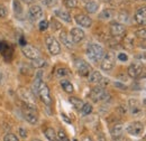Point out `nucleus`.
<instances>
[{
  "label": "nucleus",
  "mask_w": 146,
  "mask_h": 141,
  "mask_svg": "<svg viewBox=\"0 0 146 141\" xmlns=\"http://www.w3.org/2000/svg\"><path fill=\"white\" fill-rule=\"evenodd\" d=\"M87 56L93 63H99L102 61V58L105 56V51H104L102 46H100L98 44H90L87 48Z\"/></svg>",
  "instance_id": "f257e3e1"
},
{
  "label": "nucleus",
  "mask_w": 146,
  "mask_h": 141,
  "mask_svg": "<svg viewBox=\"0 0 146 141\" xmlns=\"http://www.w3.org/2000/svg\"><path fill=\"white\" fill-rule=\"evenodd\" d=\"M145 128H144V124L139 121H134L131 123L128 124L127 127V132L129 134L134 136V137H139L143 134Z\"/></svg>",
  "instance_id": "f03ea898"
},
{
  "label": "nucleus",
  "mask_w": 146,
  "mask_h": 141,
  "mask_svg": "<svg viewBox=\"0 0 146 141\" xmlns=\"http://www.w3.org/2000/svg\"><path fill=\"white\" fill-rule=\"evenodd\" d=\"M90 98L92 101L98 102V101H104L106 99L109 98V94L106 92V90L101 86H97V88H92L91 93H90Z\"/></svg>",
  "instance_id": "7ed1b4c3"
},
{
  "label": "nucleus",
  "mask_w": 146,
  "mask_h": 141,
  "mask_svg": "<svg viewBox=\"0 0 146 141\" xmlns=\"http://www.w3.org/2000/svg\"><path fill=\"white\" fill-rule=\"evenodd\" d=\"M46 46H47V49L48 52L52 54V55H58L61 52V46H60V43L55 39L53 36H47L46 39Z\"/></svg>",
  "instance_id": "20e7f679"
},
{
  "label": "nucleus",
  "mask_w": 146,
  "mask_h": 141,
  "mask_svg": "<svg viewBox=\"0 0 146 141\" xmlns=\"http://www.w3.org/2000/svg\"><path fill=\"white\" fill-rule=\"evenodd\" d=\"M40 98V100L46 104V105H50L52 103V98H51V92H50V88L48 86L45 84V83H42L40 88L38 90V93H37Z\"/></svg>",
  "instance_id": "39448f33"
},
{
  "label": "nucleus",
  "mask_w": 146,
  "mask_h": 141,
  "mask_svg": "<svg viewBox=\"0 0 146 141\" xmlns=\"http://www.w3.org/2000/svg\"><path fill=\"white\" fill-rule=\"evenodd\" d=\"M115 66V54L113 53H107L105 54L102 61H101V69L106 72L112 70Z\"/></svg>",
  "instance_id": "423d86ee"
},
{
  "label": "nucleus",
  "mask_w": 146,
  "mask_h": 141,
  "mask_svg": "<svg viewBox=\"0 0 146 141\" xmlns=\"http://www.w3.org/2000/svg\"><path fill=\"white\" fill-rule=\"evenodd\" d=\"M23 54L27 58H29L32 61L40 57V52L37 49L36 47H34L32 45H25V46H23Z\"/></svg>",
  "instance_id": "0eeeda50"
},
{
  "label": "nucleus",
  "mask_w": 146,
  "mask_h": 141,
  "mask_svg": "<svg viewBox=\"0 0 146 141\" xmlns=\"http://www.w3.org/2000/svg\"><path fill=\"white\" fill-rule=\"evenodd\" d=\"M75 67H76L78 73L81 76H88L90 74V72H91L90 65L87 62H84L83 59H76L75 61Z\"/></svg>",
  "instance_id": "6e6552de"
},
{
  "label": "nucleus",
  "mask_w": 146,
  "mask_h": 141,
  "mask_svg": "<svg viewBox=\"0 0 146 141\" xmlns=\"http://www.w3.org/2000/svg\"><path fill=\"white\" fill-rule=\"evenodd\" d=\"M28 109L24 110V118L27 122H29L31 124H35L38 120L37 114L35 113V106L27 105Z\"/></svg>",
  "instance_id": "1a4fd4ad"
},
{
  "label": "nucleus",
  "mask_w": 146,
  "mask_h": 141,
  "mask_svg": "<svg viewBox=\"0 0 146 141\" xmlns=\"http://www.w3.org/2000/svg\"><path fill=\"white\" fill-rule=\"evenodd\" d=\"M125 26L120 22H112L110 25V33L113 37H120L125 34Z\"/></svg>",
  "instance_id": "9d476101"
},
{
  "label": "nucleus",
  "mask_w": 146,
  "mask_h": 141,
  "mask_svg": "<svg viewBox=\"0 0 146 141\" xmlns=\"http://www.w3.org/2000/svg\"><path fill=\"white\" fill-rule=\"evenodd\" d=\"M75 21L78 25H80L81 27H86V28H89L91 27L92 25V19L89 16L84 15V14H79L75 16Z\"/></svg>",
  "instance_id": "9b49d317"
},
{
  "label": "nucleus",
  "mask_w": 146,
  "mask_h": 141,
  "mask_svg": "<svg viewBox=\"0 0 146 141\" xmlns=\"http://www.w3.org/2000/svg\"><path fill=\"white\" fill-rule=\"evenodd\" d=\"M135 20L138 25L146 26V6L137 9V11L135 14Z\"/></svg>",
  "instance_id": "f8f14e48"
},
{
  "label": "nucleus",
  "mask_w": 146,
  "mask_h": 141,
  "mask_svg": "<svg viewBox=\"0 0 146 141\" xmlns=\"http://www.w3.org/2000/svg\"><path fill=\"white\" fill-rule=\"evenodd\" d=\"M28 16L32 20H38L39 18L43 17V9L37 6V5H34L29 8L28 10Z\"/></svg>",
  "instance_id": "ddd939ff"
},
{
  "label": "nucleus",
  "mask_w": 146,
  "mask_h": 141,
  "mask_svg": "<svg viewBox=\"0 0 146 141\" xmlns=\"http://www.w3.org/2000/svg\"><path fill=\"white\" fill-rule=\"evenodd\" d=\"M70 36H71V39H72L73 43H80L83 40L84 38V32L81 29V28H72L71 29V33H70Z\"/></svg>",
  "instance_id": "4468645a"
},
{
  "label": "nucleus",
  "mask_w": 146,
  "mask_h": 141,
  "mask_svg": "<svg viewBox=\"0 0 146 141\" xmlns=\"http://www.w3.org/2000/svg\"><path fill=\"white\" fill-rule=\"evenodd\" d=\"M20 98H21V100L26 103V105L35 106L34 105V99H33L32 93L28 92L26 88H21V90H20Z\"/></svg>",
  "instance_id": "2eb2a0df"
},
{
  "label": "nucleus",
  "mask_w": 146,
  "mask_h": 141,
  "mask_svg": "<svg viewBox=\"0 0 146 141\" xmlns=\"http://www.w3.org/2000/svg\"><path fill=\"white\" fill-rule=\"evenodd\" d=\"M129 109H130V112L134 114V115H138L142 113V107H141V103L138 100L136 99H130L129 100Z\"/></svg>",
  "instance_id": "dca6fc26"
},
{
  "label": "nucleus",
  "mask_w": 146,
  "mask_h": 141,
  "mask_svg": "<svg viewBox=\"0 0 146 141\" xmlns=\"http://www.w3.org/2000/svg\"><path fill=\"white\" fill-rule=\"evenodd\" d=\"M128 75L133 78H136L138 77L141 74H142V66L139 64H131L127 70Z\"/></svg>",
  "instance_id": "f3484780"
},
{
  "label": "nucleus",
  "mask_w": 146,
  "mask_h": 141,
  "mask_svg": "<svg viewBox=\"0 0 146 141\" xmlns=\"http://www.w3.org/2000/svg\"><path fill=\"white\" fill-rule=\"evenodd\" d=\"M55 16L60 19H62L63 21L65 22H71L72 21V18H71V15L70 13H68L66 10H63V9H58V10H54Z\"/></svg>",
  "instance_id": "a211bd4d"
},
{
  "label": "nucleus",
  "mask_w": 146,
  "mask_h": 141,
  "mask_svg": "<svg viewBox=\"0 0 146 141\" xmlns=\"http://www.w3.org/2000/svg\"><path fill=\"white\" fill-rule=\"evenodd\" d=\"M123 132H124V127H123L121 123L113 124L112 128L110 129V133H111V137H112V138L123 136Z\"/></svg>",
  "instance_id": "6ab92c4d"
},
{
  "label": "nucleus",
  "mask_w": 146,
  "mask_h": 141,
  "mask_svg": "<svg viewBox=\"0 0 146 141\" xmlns=\"http://www.w3.org/2000/svg\"><path fill=\"white\" fill-rule=\"evenodd\" d=\"M101 80H102V75L98 70H92V72H90V74L88 75V81L90 83L97 84V83H100Z\"/></svg>",
  "instance_id": "aec40b11"
},
{
  "label": "nucleus",
  "mask_w": 146,
  "mask_h": 141,
  "mask_svg": "<svg viewBox=\"0 0 146 141\" xmlns=\"http://www.w3.org/2000/svg\"><path fill=\"white\" fill-rule=\"evenodd\" d=\"M60 39H61L62 44L65 45L66 47L71 48V47L73 46V42H72V39H71V36L68 35V33H65V32H61V34H60Z\"/></svg>",
  "instance_id": "412c9836"
},
{
  "label": "nucleus",
  "mask_w": 146,
  "mask_h": 141,
  "mask_svg": "<svg viewBox=\"0 0 146 141\" xmlns=\"http://www.w3.org/2000/svg\"><path fill=\"white\" fill-rule=\"evenodd\" d=\"M98 8H99V5L96 2V1H89V2H87L86 3V10L89 13V14H94V13H97V10H98Z\"/></svg>",
  "instance_id": "4be33fe9"
},
{
  "label": "nucleus",
  "mask_w": 146,
  "mask_h": 141,
  "mask_svg": "<svg viewBox=\"0 0 146 141\" xmlns=\"http://www.w3.org/2000/svg\"><path fill=\"white\" fill-rule=\"evenodd\" d=\"M45 137L50 141L57 140V134H56V132H55V130L53 128H47L45 130Z\"/></svg>",
  "instance_id": "5701e85b"
},
{
  "label": "nucleus",
  "mask_w": 146,
  "mask_h": 141,
  "mask_svg": "<svg viewBox=\"0 0 146 141\" xmlns=\"http://www.w3.org/2000/svg\"><path fill=\"white\" fill-rule=\"evenodd\" d=\"M69 101H70V103L73 105V107H75L76 110H81L82 106H83V104H84L82 100H80V99H78V98H74V96L70 98Z\"/></svg>",
  "instance_id": "b1692460"
},
{
  "label": "nucleus",
  "mask_w": 146,
  "mask_h": 141,
  "mask_svg": "<svg viewBox=\"0 0 146 141\" xmlns=\"http://www.w3.org/2000/svg\"><path fill=\"white\" fill-rule=\"evenodd\" d=\"M113 10L112 9H105L100 15H99V18L100 19H104V20H109L113 17Z\"/></svg>",
  "instance_id": "393cba45"
},
{
  "label": "nucleus",
  "mask_w": 146,
  "mask_h": 141,
  "mask_svg": "<svg viewBox=\"0 0 146 141\" xmlns=\"http://www.w3.org/2000/svg\"><path fill=\"white\" fill-rule=\"evenodd\" d=\"M61 86L68 93H72L73 92V85L71 84V82H69L68 80H62L61 81Z\"/></svg>",
  "instance_id": "a878e982"
},
{
  "label": "nucleus",
  "mask_w": 146,
  "mask_h": 141,
  "mask_svg": "<svg viewBox=\"0 0 146 141\" xmlns=\"http://www.w3.org/2000/svg\"><path fill=\"white\" fill-rule=\"evenodd\" d=\"M42 83H43V82H42V72H39V73L37 74V77L35 78L34 84H33V90H34L35 93H38V90L40 88Z\"/></svg>",
  "instance_id": "bb28decb"
},
{
  "label": "nucleus",
  "mask_w": 146,
  "mask_h": 141,
  "mask_svg": "<svg viewBox=\"0 0 146 141\" xmlns=\"http://www.w3.org/2000/svg\"><path fill=\"white\" fill-rule=\"evenodd\" d=\"M13 8H14V11H15V14H16L17 16H18L19 14L23 13V8H21V5H20L19 0H14V2H13Z\"/></svg>",
  "instance_id": "cd10ccee"
},
{
  "label": "nucleus",
  "mask_w": 146,
  "mask_h": 141,
  "mask_svg": "<svg viewBox=\"0 0 146 141\" xmlns=\"http://www.w3.org/2000/svg\"><path fill=\"white\" fill-rule=\"evenodd\" d=\"M32 65L34 66V67H36V69H39V67H43V66H45V59H43V58H36V59H33V63H32Z\"/></svg>",
  "instance_id": "c85d7f7f"
},
{
  "label": "nucleus",
  "mask_w": 146,
  "mask_h": 141,
  "mask_svg": "<svg viewBox=\"0 0 146 141\" xmlns=\"http://www.w3.org/2000/svg\"><path fill=\"white\" fill-rule=\"evenodd\" d=\"M81 110H82V113H83L84 115H88V114H90L92 112V105L89 104V103H86V104H83Z\"/></svg>",
  "instance_id": "c756f323"
},
{
  "label": "nucleus",
  "mask_w": 146,
  "mask_h": 141,
  "mask_svg": "<svg viewBox=\"0 0 146 141\" xmlns=\"http://www.w3.org/2000/svg\"><path fill=\"white\" fill-rule=\"evenodd\" d=\"M56 134H57V139L60 141H70L69 138H68V136H66V133L63 130H58V132Z\"/></svg>",
  "instance_id": "7c9ffc66"
},
{
  "label": "nucleus",
  "mask_w": 146,
  "mask_h": 141,
  "mask_svg": "<svg viewBox=\"0 0 146 141\" xmlns=\"http://www.w3.org/2000/svg\"><path fill=\"white\" fill-rule=\"evenodd\" d=\"M64 5L68 8H75L78 6V0H64Z\"/></svg>",
  "instance_id": "2f4dec72"
},
{
  "label": "nucleus",
  "mask_w": 146,
  "mask_h": 141,
  "mask_svg": "<svg viewBox=\"0 0 146 141\" xmlns=\"http://www.w3.org/2000/svg\"><path fill=\"white\" fill-rule=\"evenodd\" d=\"M135 35L137 36L138 38H141V39H145V40H146V29H145V28H142V29L136 30Z\"/></svg>",
  "instance_id": "473e14b6"
},
{
  "label": "nucleus",
  "mask_w": 146,
  "mask_h": 141,
  "mask_svg": "<svg viewBox=\"0 0 146 141\" xmlns=\"http://www.w3.org/2000/svg\"><path fill=\"white\" fill-rule=\"evenodd\" d=\"M3 141H19V140H18V138H17L14 133H8V134H6V136H5Z\"/></svg>",
  "instance_id": "72a5a7b5"
},
{
  "label": "nucleus",
  "mask_w": 146,
  "mask_h": 141,
  "mask_svg": "<svg viewBox=\"0 0 146 141\" xmlns=\"http://www.w3.org/2000/svg\"><path fill=\"white\" fill-rule=\"evenodd\" d=\"M69 75V70L66 69H58L57 72H56V76L57 77H62V76H66Z\"/></svg>",
  "instance_id": "f704fd0d"
},
{
  "label": "nucleus",
  "mask_w": 146,
  "mask_h": 141,
  "mask_svg": "<svg viewBox=\"0 0 146 141\" xmlns=\"http://www.w3.org/2000/svg\"><path fill=\"white\" fill-rule=\"evenodd\" d=\"M47 28H48V21H47V20H42V21L39 22V30L44 32V30H46Z\"/></svg>",
  "instance_id": "c9c22d12"
},
{
  "label": "nucleus",
  "mask_w": 146,
  "mask_h": 141,
  "mask_svg": "<svg viewBox=\"0 0 146 141\" xmlns=\"http://www.w3.org/2000/svg\"><path fill=\"white\" fill-rule=\"evenodd\" d=\"M7 15H8V10H7V8H6L3 5H0V18L7 17Z\"/></svg>",
  "instance_id": "e433bc0d"
},
{
  "label": "nucleus",
  "mask_w": 146,
  "mask_h": 141,
  "mask_svg": "<svg viewBox=\"0 0 146 141\" xmlns=\"http://www.w3.org/2000/svg\"><path fill=\"white\" fill-rule=\"evenodd\" d=\"M133 44H134V42H133V39H131L130 37H126V38H125V42H124V46H125V47L131 48V47H133Z\"/></svg>",
  "instance_id": "4c0bfd02"
},
{
  "label": "nucleus",
  "mask_w": 146,
  "mask_h": 141,
  "mask_svg": "<svg viewBox=\"0 0 146 141\" xmlns=\"http://www.w3.org/2000/svg\"><path fill=\"white\" fill-rule=\"evenodd\" d=\"M137 59L141 64H146V53H139L137 55Z\"/></svg>",
  "instance_id": "58836bf2"
},
{
  "label": "nucleus",
  "mask_w": 146,
  "mask_h": 141,
  "mask_svg": "<svg viewBox=\"0 0 146 141\" xmlns=\"http://www.w3.org/2000/svg\"><path fill=\"white\" fill-rule=\"evenodd\" d=\"M118 59L121 61V62H126V61L128 59V56L126 55V54L120 53V54H118Z\"/></svg>",
  "instance_id": "ea45409f"
},
{
  "label": "nucleus",
  "mask_w": 146,
  "mask_h": 141,
  "mask_svg": "<svg viewBox=\"0 0 146 141\" xmlns=\"http://www.w3.org/2000/svg\"><path fill=\"white\" fill-rule=\"evenodd\" d=\"M44 1V3L47 6V7H52V6H54L55 3L57 2L56 0H43Z\"/></svg>",
  "instance_id": "a19ab883"
},
{
  "label": "nucleus",
  "mask_w": 146,
  "mask_h": 141,
  "mask_svg": "<svg viewBox=\"0 0 146 141\" xmlns=\"http://www.w3.org/2000/svg\"><path fill=\"white\" fill-rule=\"evenodd\" d=\"M19 134H20L21 138H26V137H27V131H26V129L20 128V129H19Z\"/></svg>",
  "instance_id": "79ce46f5"
},
{
  "label": "nucleus",
  "mask_w": 146,
  "mask_h": 141,
  "mask_svg": "<svg viewBox=\"0 0 146 141\" xmlns=\"http://www.w3.org/2000/svg\"><path fill=\"white\" fill-rule=\"evenodd\" d=\"M127 15L126 14H120L119 15V20H121V21H127L128 19H127Z\"/></svg>",
  "instance_id": "37998d69"
},
{
  "label": "nucleus",
  "mask_w": 146,
  "mask_h": 141,
  "mask_svg": "<svg viewBox=\"0 0 146 141\" xmlns=\"http://www.w3.org/2000/svg\"><path fill=\"white\" fill-rule=\"evenodd\" d=\"M112 141H127V139L124 138L123 136H120V137H115V138H112Z\"/></svg>",
  "instance_id": "c03bdc74"
},
{
  "label": "nucleus",
  "mask_w": 146,
  "mask_h": 141,
  "mask_svg": "<svg viewBox=\"0 0 146 141\" xmlns=\"http://www.w3.org/2000/svg\"><path fill=\"white\" fill-rule=\"evenodd\" d=\"M98 141H107V138H106L102 133H100V134L98 136Z\"/></svg>",
  "instance_id": "a18cd8bd"
},
{
  "label": "nucleus",
  "mask_w": 146,
  "mask_h": 141,
  "mask_svg": "<svg viewBox=\"0 0 146 141\" xmlns=\"http://www.w3.org/2000/svg\"><path fill=\"white\" fill-rule=\"evenodd\" d=\"M24 2H26V3H31V2H33L34 0H23Z\"/></svg>",
  "instance_id": "49530a36"
},
{
  "label": "nucleus",
  "mask_w": 146,
  "mask_h": 141,
  "mask_svg": "<svg viewBox=\"0 0 146 141\" xmlns=\"http://www.w3.org/2000/svg\"><path fill=\"white\" fill-rule=\"evenodd\" d=\"M2 77H3V75H2V73L0 72V83H1V81H2Z\"/></svg>",
  "instance_id": "de8ad7c7"
},
{
  "label": "nucleus",
  "mask_w": 146,
  "mask_h": 141,
  "mask_svg": "<svg viewBox=\"0 0 146 141\" xmlns=\"http://www.w3.org/2000/svg\"><path fill=\"white\" fill-rule=\"evenodd\" d=\"M82 141H92V140L90 139V138H84V139H83Z\"/></svg>",
  "instance_id": "09e8293b"
},
{
  "label": "nucleus",
  "mask_w": 146,
  "mask_h": 141,
  "mask_svg": "<svg viewBox=\"0 0 146 141\" xmlns=\"http://www.w3.org/2000/svg\"><path fill=\"white\" fill-rule=\"evenodd\" d=\"M82 1H84V2H89V1H91V0H82Z\"/></svg>",
  "instance_id": "8fccbe9b"
},
{
  "label": "nucleus",
  "mask_w": 146,
  "mask_h": 141,
  "mask_svg": "<svg viewBox=\"0 0 146 141\" xmlns=\"http://www.w3.org/2000/svg\"><path fill=\"white\" fill-rule=\"evenodd\" d=\"M33 141H40V140H38V139H35V140H33Z\"/></svg>",
  "instance_id": "3c124183"
},
{
  "label": "nucleus",
  "mask_w": 146,
  "mask_h": 141,
  "mask_svg": "<svg viewBox=\"0 0 146 141\" xmlns=\"http://www.w3.org/2000/svg\"><path fill=\"white\" fill-rule=\"evenodd\" d=\"M145 141H146V134H145Z\"/></svg>",
  "instance_id": "603ef678"
},
{
  "label": "nucleus",
  "mask_w": 146,
  "mask_h": 141,
  "mask_svg": "<svg viewBox=\"0 0 146 141\" xmlns=\"http://www.w3.org/2000/svg\"><path fill=\"white\" fill-rule=\"evenodd\" d=\"M144 103H146V100H145V101H144Z\"/></svg>",
  "instance_id": "864d4df0"
},
{
  "label": "nucleus",
  "mask_w": 146,
  "mask_h": 141,
  "mask_svg": "<svg viewBox=\"0 0 146 141\" xmlns=\"http://www.w3.org/2000/svg\"><path fill=\"white\" fill-rule=\"evenodd\" d=\"M55 141H60V140H58V139H57V140H55Z\"/></svg>",
  "instance_id": "5fc2aeb1"
},
{
  "label": "nucleus",
  "mask_w": 146,
  "mask_h": 141,
  "mask_svg": "<svg viewBox=\"0 0 146 141\" xmlns=\"http://www.w3.org/2000/svg\"><path fill=\"white\" fill-rule=\"evenodd\" d=\"M145 48H146V44H145Z\"/></svg>",
  "instance_id": "6e6d98bb"
},
{
  "label": "nucleus",
  "mask_w": 146,
  "mask_h": 141,
  "mask_svg": "<svg viewBox=\"0 0 146 141\" xmlns=\"http://www.w3.org/2000/svg\"><path fill=\"white\" fill-rule=\"evenodd\" d=\"M143 1H146V0H143Z\"/></svg>",
  "instance_id": "4d7b16f0"
}]
</instances>
